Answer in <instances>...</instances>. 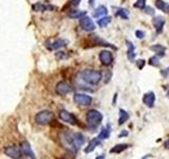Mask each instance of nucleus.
<instances>
[{"mask_svg":"<svg viewBox=\"0 0 169 159\" xmlns=\"http://www.w3.org/2000/svg\"><path fill=\"white\" fill-rule=\"evenodd\" d=\"M72 90H73V87L67 82H59L56 85V94L59 95H66Z\"/></svg>","mask_w":169,"mask_h":159,"instance_id":"9","label":"nucleus"},{"mask_svg":"<svg viewBox=\"0 0 169 159\" xmlns=\"http://www.w3.org/2000/svg\"><path fill=\"white\" fill-rule=\"evenodd\" d=\"M87 123L89 124L90 127H96L98 126L103 120V115L101 114L100 111H95V109H91V111H88L87 114Z\"/></svg>","mask_w":169,"mask_h":159,"instance_id":"3","label":"nucleus"},{"mask_svg":"<svg viewBox=\"0 0 169 159\" xmlns=\"http://www.w3.org/2000/svg\"><path fill=\"white\" fill-rule=\"evenodd\" d=\"M126 136H128V132H127V131H123V132H121V134L118 135V138L126 137Z\"/></svg>","mask_w":169,"mask_h":159,"instance_id":"33","label":"nucleus"},{"mask_svg":"<svg viewBox=\"0 0 169 159\" xmlns=\"http://www.w3.org/2000/svg\"><path fill=\"white\" fill-rule=\"evenodd\" d=\"M101 144V139H98V138H93V139L90 141L89 144H88V146L84 149V153H91L92 151H94L95 150V147L96 146H98Z\"/></svg>","mask_w":169,"mask_h":159,"instance_id":"16","label":"nucleus"},{"mask_svg":"<svg viewBox=\"0 0 169 159\" xmlns=\"http://www.w3.org/2000/svg\"><path fill=\"white\" fill-rule=\"evenodd\" d=\"M145 13L148 14V15H151V16H153V15H154V11H153V9H152V8H150V7H145Z\"/></svg>","mask_w":169,"mask_h":159,"instance_id":"29","label":"nucleus"},{"mask_svg":"<svg viewBox=\"0 0 169 159\" xmlns=\"http://www.w3.org/2000/svg\"><path fill=\"white\" fill-rule=\"evenodd\" d=\"M135 35H136V37L138 38H144V36H145V32H143V31H139V30H138L135 32Z\"/></svg>","mask_w":169,"mask_h":159,"instance_id":"31","label":"nucleus"},{"mask_svg":"<svg viewBox=\"0 0 169 159\" xmlns=\"http://www.w3.org/2000/svg\"><path fill=\"white\" fill-rule=\"evenodd\" d=\"M115 16H121L123 19H128L129 18V12L127 10H124V9H119V10L116 12Z\"/></svg>","mask_w":169,"mask_h":159,"instance_id":"26","label":"nucleus"},{"mask_svg":"<svg viewBox=\"0 0 169 159\" xmlns=\"http://www.w3.org/2000/svg\"><path fill=\"white\" fill-rule=\"evenodd\" d=\"M128 120H129V115H128V112L125 111L124 109H119V119H118L119 125H123Z\"/></svg>","mask_w":169,"mask_h":159,"instance_id":"21","label":"nucleus"},{"mask_svg":"<svg viewBox=\"0 0 169 159\" xmlns=\"http://www.w3.org/2000/svg\"><path fill=\"white\" fill-rule=\"evenodd\" d=\"M128 144H116L114 147L110 150V153H115V154H119V153L124 152L125 150L128 149Z\"/></svg>","mask_w":169,"mask_h":159,"instance_id":"23","label":"nucleus"},{"mask_svg":"<svg viewBox=\"0 0 169 159\" xmlns=\"http://www.w3.org/2000/svg\"><path fill=\"white\" fill-rule=\"evenodd\" d=\"M79 1H80V0H73V1H71V3H69V7L70 8L77 7V5L79 4Z\"/></svg>","mask_w":169,"mask_h":159,"instance_id":"32","label":"nucleus"},{"mask_svg":"<svg viewBox=\"0 0 169 159\" xmlns=\"http://www.w3.org/2000/svg\"><path fill=\"white\" fill-rule=\"evenodd\" d=\"M79 25L80 27L83 28V30L87 32H92L95 30V25L93 22V20L88 16H83L81 18H79Z\"/></svg>","mask_w":169,"mask_h":159,"instance_id":"5","label":"nucleus"},{"mask_svg":"<svg viewBox=\"0 0 169 159\" xmlns=\"http://www.w3.org/2000/svg\"><path fill=\"white\" fill-rule=\"evenodd\" d=\"M74 102L78 104V105L83 106H89L92 103V98L88 94H74Z\"/></svg>","mask_w":169,"mask_h":159,"instance_id":"6","label":"nucleus"},{"mask_svg":"<svg viewBox=\"0 0 169 159\" xmlns=\"http://www.w3.org/2000/svg\"><path fill=\"white\" fill-rule=\"evenodd\" d=\"M80 77L84 82H86L87 84L96 85L101 82L103 74L101 71L97 70H84L83 72H80Z\"/></svg>","mask_w":169,"mask_h":159,"instance_id":"2","label":"nucleus"},{"mask_svg":"<svg viewBox=\"0 0 169 159\" xmlns=\"http://www.w3.org/2000/svg\"><path fill=\"white\" fill-rule=\"evenodd\" d=\"M136 65H138L139 69H143L145 66V60H139L138 62H136Z\"/></svg>","mask_w":169,"mask_h":159,"instance_id":"30","label":"nucleus"},{"mask_svg":"<svg viewBox=\"0 0 169 159\" xmlns=\"http://www.w3.org/2000/svg\"><path fill=\"white\" fill-rule=\"evenodd\" d=\"M165 147H167V149H169V139L165 141Z\"/></svg>","mask_w":169,"mask_h":159,"instance_id":"34","label":"nucleus"},{"mask_svg":"<svg viewBox=\"0 0 169 159\" xmlns=\"http://www.w3.org/2000/svg\"><path fill=\"white\" fill-rule=\"evenodd\" d=\"M107 14H108L107 8L105 7V5H101V7H98L95 10V12L93 13V17H95V18H98V17L105 16V15H107Z\"/></svg>","mask_w":169,"mask_h":159,"instance_id":"19","label":"nucleus"},{"mask_svg":"<svg viewBox=\"0 0 169 159\" xmlns=\"http://www.w3.org/2000/svg\"><path fill=\"white\" fill-rule=\"evenodd\" d=\"M93 3H94V0H89V4L91 5V7L93 5Z\"/></svg>","mask_w":169,"mask_h":159,"instance_id":"35","label":"nucleus"},{"mask_svg":"<svg viewBox=\"0 0 169 159\" xmlns=\"http://www.w3.org/2000/svg\"><path fill=\"white\" fill-rule=\"evenodd\" d=\"M111 17L110 16H107V17H103V18H101V19H98L97 20V24H98V26L100 27H101V28H105V27H107L108 25L111 22Z\"/></svg>","mask_w":169,"mask_h":159,"instance_id":"25","label":"nucleus"},{"mask_svg":"<svg viewBox=\"0 0 169 159\" xmlns=\"http://www.w3.org/2000/svg\"><path fill=\"white\" fill-rule=\"evenodd\" d=\"M145 2H146V0H138V1L134 3V8L139 9V10L145 9Z\"/></svg>","mask_w":169,"mask_h":159,"instance_id":"27","label":"nucleus"},{"mask_svg":"<svg viewBox=\"0 0 169 159\" xmlns=\"http://www.w3.org/2000/svg\"><path fill=\"white\" fill-rule=\"evenodd\" d=\"M154 102H155V94L152 91H149L145 94L144 98H143V103L149 108H152L154 106Z\"/></svg>","mask_w":169,"mask_h":159,"instance_id":"11","label":"nucleus"},{"mask_svg":"<svg viewBox=\"0 0 169 159\" xmlns=\"http://www.w3.org/2000/svg\"><path fill=\"white\" fill-rule=\"evenodd\" d=\"M167 95H168V97H169V86H168V87H167Z\"/></svg>","mask_w":169,"mask_h":159,"instance_id":"36","label":"nucleus"},{"mask_svg":"<svg viewBox=\"0 0 169 159\" xmlns=\"http://www.w3.org/2000/svg\"><path fill=\"white\" fill-rule=\"evenodd\" d=\"M100 60L104 66H109L111 65L113 62V55L110 51L104 50L100 53Z\"/></svg>","mask_w":169,"mask_h":159,"instance_id":"10","label":"nucleus"},{"mask_svg":"<svg viewBox=\"0 0 169 159\" xmlns=\"http://www.w3.org/2000/svg\"><path fill=\"white\" fill-rule=\"evenodd\" d=\"M53 119H54L53 112L49 111H42L35 116V121L39 125H48V124H50L53 121Z\"/></svg>","mask_w":169,"mask_h":159,"instance_id":"4","label":"nucleus"},{"mask_svg":"<svg viewBox=\"0 0 169 159\" xmlns=\"http://www.w3.org/2000/svg\"><path fill=\"white\" fill-rule=\"evenodd\" d=\"M155 7L159 9V10L163 11L164 13L169 14V4L164 2L163 0H155Z\"/></svg>","mask_w":169,"mask_h":159,"instance_id":"18","label":"nucleus"},{"mask_svg":"<svg viewBox=\"0 0 169 159\" xmlns=\"http://www.w3.org/2000/svg\"><path fill=\"white\" fill-rule=\"evenodd\" d=\"M68 42L63 39H57L53 43H46V48L49 50H57V49H60L63 47H66Z\"/></svg>","mask_w":169,"mask_h":159,"instance_id":"12","label":"nucleus"},{"mask_svg":"<svg viewBox=\"0 0 169 159\" xmlns=\"http://www.w3.org/2000/svg\"><path fill=\"white\" fill-rule=\"evenodd\" d=\"M149 49H150V50L154 51L155 53H158L160 56H164L165 50H166V48L164 47V46H162V45H154V46H151Z\"/></svg>","mask_w":169,"mask_h":159,"instance_id":"22","label":"nucleus"},{"mask_svg":"<svg viewBox=\"0 0 169 159\" xmlns=\"http://www.w3.org/2000/svg\"><path fill=\"white\" fill-rule=\"evenodd\" d=\"M4 154L7 155L8 157H11V158H21V156L23 155L21 152V149L16 145L5 147Z\"/></svg>","mask_w":169,"mask_h":159,"instance_id":"7","label":"nucleus"},{"mask_svg":"<svg viewBox=\"0 0 169 159\" xmlns=\"http://www.w3.org/2000/svg\"><path fill=\"white\" fill-rule=\"evenodd\" d=\"M33 11L35 12H45V11H53L55 10V7L51 4H45V3H41V2H38V3H35L33 4Z\"/></svg>","mask_w":169,"mask_h":159,"instance_id":"13","label":"nucleus"},{"mask_svg":"<svg viewBox=\"0 0 169 159\" xmlns=\"http://www.w3.org/2000/svg\"><path fill=\"white\" fill-rule=\"evenodd\" d=\"M152 25H153V27L155 28L156 32H158V33H161L163 31V28H164V25H165V19L163 18L162 16L154 17L152 19Z\"/></svg>","mask_w":169,"mask_h":159,"instance_id":"14","label":"nucleus"},{"mask_svg":"<svg viewBox=\"0 0 169 159\" xmlns=\"http://www.w3.org/2000/svg\"><path fill=\"white\" fill-rule=\"evenodd\" d=\"M63 141L66 145L69 147L73 153H76L77 150L81 145H84L86 142L84 136L80 133H75V134H66L63 135Z\"/></svg>","mask_w":169,"mask_h":159,"instance_id":"1","label":"nucleus"},{"mask_svg":"<svg viewBox=\"0 0 169 159\" xmlns=\"http://www.w3.org/2000/svg\"><path fill=\"white\" fill-rule=\"evenodd\" d=\"M59 118L62 119L63 121H65L67 123H70L71 125H76L78 123L77 122V119L75 118L74 115L70 114L69 111H65V109H63V111H60L59 112Z\"/></svg>","mask_w":169,"mask_h":159,"instance_id":"8","label":"nucleus"},{"mask_svg":"<svg viewBox=\"0 0 169 159\" xmlns=\"http://www.w3.org/2000/svg\"><path fill=\"white\" fill-rule=\"evenodd\" d=\"M20 149H21V152L23 155H25L27 157H30V158H35V155L33 151H32L30 144H29L28 142H23L21 144V146H20Z\"/></svg>","mask_w":169,"mask_h":159,"instance_id":"15","label":"nucleus"},{"mask_svg":"<svg viewBox=\"0 0 169 159\" xmlns=\"http://www.w3.org/2000/svg\"><path fill=\"white\" fill-rule=\"evenodd\" d=\"M127 47H128V51H127V56H128V60H130V62H133L135 59V48L134 46H133V44L131 42H127Z\"/></svg>","mask_w":169,"mask_h":159,"instance_id":"17","label":"nucleus"},{"mask_svg":"<svg viewBox=\"0 0 169 159\" xmlns=\"http://www.w3.org/2000/svg\"><path fill=\"white\" fill-rule=\"evenodd\" d=\"M110 133H111V129H110V125L108 124L105 128L101 129V132L100 133V135H98L97 138H98V139H101V140L108 139V138L110 137Z\"/></svg>","mask_w":169,"mask_h":159,"instance_id":"20","label":"nucleus"},{"mask_svg":"<svg viewBox=\"0 0 169 159\" xmlns=\"http://www.w3.org/2000/svg\"><path fill=\"white\" fill-rule=\"evenodd\" d=\"M86 12H84V11H71V12H70L68 15H69V17L70 18H81V17L83 16H84L86 15Z\"/></svg>","mask_w":169,"mask_h":159,"instance_id":"24","label":"nucleus"},{"mask_svg":"<svg viewBox=\"0 0 169 159\" xmlns=\"http://www.w3.org/2000/svg\"><path fill=\"white\" fill-rule=\"evenodd\" d=\"M149 65L151 66H158L159 65V56H152L149 59Z\"/></svg>","mask_w":169,"mask_h":159,"instance_id":"28","label":"nucleus"}]
</instances>
